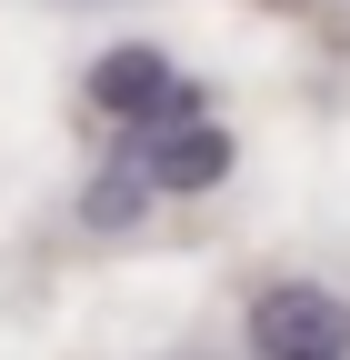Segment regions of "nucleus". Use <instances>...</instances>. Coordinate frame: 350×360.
I'll return each mask as SVG.
<instances>
[{
	"mask_svg": "<svg viewBox=\"0 0 350 360\" xmlns=\"http://www.w3.org/2000/svg\"><path fill=\"white\" fill-rule=\"evenodd\" d=\"M91 101H101L110 120H130V130H160V120H200L210 90L181 80L160 51H141V40H130V51H110V60L91 70Z\"/></svg>",
	"mask_w": 350,
	"mask_h": 360,
	"instance_id": "nucleus-1",
	"label": "nucleus"
},
{
	"mask_svg": "<svg viewBox=\"0 0 350 360\" xmlns=\"http://www.w3.org/2000/svg\"><path fill=\"white\" fill-rule=\"evenodd\" d=\"M250 340L260 360H320V350H350V300H330L320 281H280L250 300Z\"/></svg>",
	"mask_w": 350,
	"mask_h": 360,
	"instance_id": "nucleus-2",
	"label": "nucleus"
},
{
	"mask_svg": "<svg viewBox=\"0 0 350 360\" xmlns=\"http://www.w3.org/2000/svg\"><path fill=\"white\" fill-rule=\"evenodd\" d=\"M130 170L150 180V191H210V180L231 170V130L221 120H160V130H130V150H120Z\"/></svg>",
	"mask_w": 350,
	"mask_h": 360,
	"instance_id": "nucleus-3",
	"label": "nucleus"
},
{
	"mask_svg": "<svg viewBox=\"0 0 350 360\" xmlns=\"http://www.w3.org/2000/svg\"><path fill=\"white\" fill-rule=\"evenodd\" d=\"M141 210H150V180L130 170V160H110V170H101V191L80 200V220H91V231H120V220H141Z\"/></svg>",
	"mask_w": 350,
	"mask_h": 360,
	"instance_id": "nucleus-4",
	"label": "nucleus"
},
{
	"mask_svg": "<svg viewBox=\"0 0 350 360\" xmlns=\"http://www.w3.org/2000/svg\"><path fill=\"white\" fill-rule=\"evenodd\" d=\"M320 360H350V350H320Z\"/></svg>",
	"mask_w": 350,
	"mask_h": 360,
	"instance_id": "nucleus-5",
	"label": "nucleus"
}]
</instances>
